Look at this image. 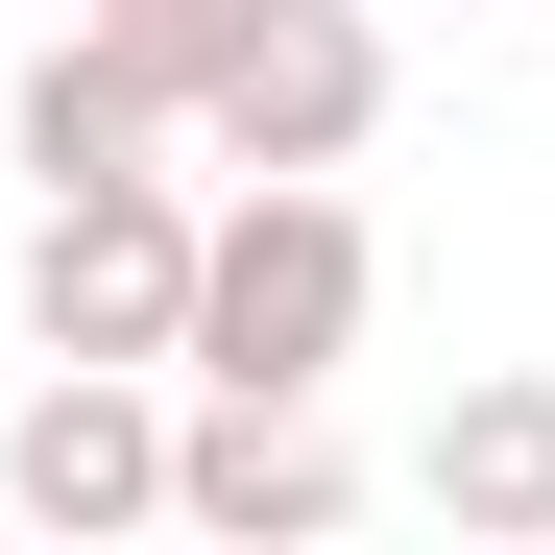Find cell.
Here are the masks:
<instances>
[{
    "label": "cell",
    "instance_id": "obj_1",
    "mask_svg": "<svg viewBox=\"0 0 555 555\" xmlns=\"http://www.w3.org/2000/svg\"><path fill=\"white\" fill-rule=\"evenodd\" d=\"M362 291H387V242H362L338 169H218V242H194V387H338L362 362Z\"/></svg>",
    "mask_w": 555,
    "mask_h": 555
},
{
    "label": "cell",
    "instance_id": "obj_2",
    "mask_svg": "<svg viewBox=\"0 0 555 555\" xmlns=\"http://www.w3.org/2000/svg\"><path fill=\"white\" fill-rule=\"evenodd\" d=\"M194 242H218L194 169H73V194H25V338L49 362H169V387H194Z\"/></svg>",
    "mask_w": 555,
    "mask_h": 555
},
{
    "label": "cell",
    "instance_id": "obj_3",
    "mask_svg": "<svg viewBox=\"0 0 555 555\" xmlns=\"http://www.w3.org/2000/svg\"><path fill=\"white\" fill-rule=\"evenodd\" d=\"M0 507H25L49 555L169 531V362H49V338H25V411H0Z\"/></svg>",
    "mask_w": 555,
    "mask_h": 555
},
{
    "label": "cell",
    "instance_id": "obj_4",
    "mask_svg": "<svg viewBox=\"0 0 555 555\" xmlns=\"http://www.w3.org/2000/svg\"><path fill=\"white\" fill-rule=\"evenodd\" d=\"M387 145V0H266L194 98V169H362Z\"/></svg>",
    "mask_w": 555,
    "mask_h": 555
},
{
    "label": "cell",
    "instance_id": "obj_5",
    "mask_svg": "<svg viewBox=\"0 0 555 555\" xmlns=\"http://www.w3.org/2000/svg\"><path fill=\"white\" fill-rule=\"evenodd\" d=\"M169 531H242V555H314V531H362V459L291 411V387H194L169 411Z\"/></svg>",
    "mask_w": 555,
    "mask_h": 555
},
{
    "label": "cell",
    "instance_id": "obj_6",
    "mask_svg": "<svg viewBox=\"0 0 555 555\" xmlns=\"http://www.w3.org/2000/svg\"><path fill=\"white\" fill-rule=\"evenodd\" d=\"M0 145H25V194H73V169H169V145H194V98H169L98 0H49V49H25V98H0Z\"/></svg>",
    "mask_w": 555,
    "mask_h": 555
},
{
    "label": "cell",
    "instance_id": "obj_7",
    "mask_svg": "<svg viewBox=\"0 0 555 555\" xmlns=\"http://www.w3.org/2000/svg\"><path fill=\"white\" fill-rule=\"evenodd\" d=\"M435 531H483V555H555V362H483V387L435 411Z\"/></svg>",
    "mask_w": 555,
    "mask_h": 555
},
{
    "label": "cell",
    "instance_id": "obj_8",
    "mask_svg": "<svg viewBox=\"0 0 555 555\" xmlns=\"http://www.w3.org/2000/svg\"><path fill=\"white\" fill-rule=\"evenodd\" d=\"M98 25H121V49H145V73H169V98H218V49H242V25H266V0H98Z\"/></svg>",
    "mask_w": 555,
    "mask_h": 555
},
{
    "label": "cell",
    "instance_id": "obj_9",
    "mask_svg": "<svg viewBox=\"0 0 555 555\" xmlns=\"http://www.w3.org/2000/svg\"><path fill=\"white\" fill-rule=\"evenodd\" d=\"M387 25H435V0H387Z\"/></svg>",
    "mask_w": 555,
    "mask_h": 555
}]
</instances>
